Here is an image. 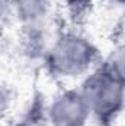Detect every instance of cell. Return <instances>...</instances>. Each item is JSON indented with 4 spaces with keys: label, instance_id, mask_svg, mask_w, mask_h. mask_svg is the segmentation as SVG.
<instances>
[{
    "label": "cell",
    "instance_id": "6da1fadb",
    "mask_svg": "<svg viewBox=\"0 0 125 126\" xmlns=\"http://www.w3.org/2000/svg\"><path fill=\"white\" fill-rule=\"evenodd\" d=\"M103 57L97 40L88 32L78 27H63L53 34L41 66L59 85H77Z\"/></svg>",
    "mask_w": 125,
    "mask_h": 126
},
{
    "label": "cell",
    "instance_id": "52a82bcc",
    "mask_svg": "<svg viewBox=\"0 0 125 126\" xmlns=\"http://www.w3.org/2000/svg\"><path fill=\"white\" fill-rule=\"evenodd\" d=\"M1 87H3V85L0 84V107H1V106H3V103H4V98H3L4 94H3V88H1Z\"/></svg>",
    "mask_w": 125,
    "mask_h": 126
},
{
    "label": "cell",
    "instance_id": "3957f363",
    "mask_svg": "<svg viewBox=\"0 0 125 126\" xmlns=\"http://www.w3.org/2000/svg\"><path fill=\"white\" fill-rule=\"evenodd\" d=\"M46 126H91V113L77 85H61L44 101Z\"/></svg>",
    "mask_w": 125,
    "mask_h": 126
},
{
    "label": "cell",
    "instance_id": "7a4b0ae2",
    "mask_svg": "<svg viewBox=\"0 0 125 126\" xmlns=\"http://www.w3.org/2000/svg\"><path fill=\"white\" fill-rule=\"evenodd\" d=\"M94 126H115L124 110V56L119 47L91 69L78 84Z\"/></svg>",
    "mask_w": 125,
    "mask_h": 126
},
{
    "label": "cell",
    "instance_id": "5b68a950",
    "mask_svg": "<svg viewBox=\"0 0 125 126\" xmlns=\"http://www.w3.org/2000/svg\"><path fill=\"white\" fill-rule=\"evenodd\" d=\"M58 1L63 13L68 15L69 19H72L74 22H78L84 19L88 13H91L103 0H58Z\"/></svg>",
    "mask_w": 125,
    "mask_h": 126
},
{
    "label": "cell",
    "instance_id": "8992f818",
    "mask_svg": "<svg viewBox=\"0 0 125 126\" xmlns=\"http://www.w3.org/2000/svg\"><path fill=\"white\" fill-rule=\"evenodd\" d=\"M12 24V0H0V30Z\"/></svg>",
    "mask_w": 125,
    "mask_h": 126
},
{
    "label": "cell",
    "instance_id": "277c9868",
    "mask_svg": "<svg viewBox=\"0 0 125 126\" xmlns=\"http://www.w3.org/2000/svg\"><path fill=\"white\" fill-rule=\"evenodd\" d=\"M59 9L58 0H12V24L24 37L52 35Z\"/></svg>",
    "mask_w": 125,
    "mask_h": 126
}]
</instances>
